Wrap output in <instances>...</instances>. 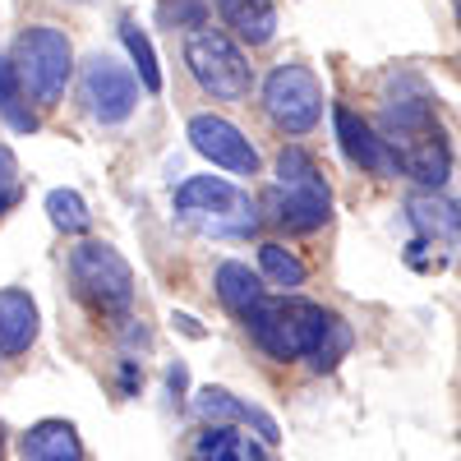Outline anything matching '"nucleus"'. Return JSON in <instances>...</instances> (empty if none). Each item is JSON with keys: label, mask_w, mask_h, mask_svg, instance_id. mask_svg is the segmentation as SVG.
<instances>
[{"label": "nucleus", "mask_w": 461, "mask_h": 461, "mask_svg": "<svg viewBox=\"0 0 461 461\" xmlns=\"http://www.w3.org/2000/svg\"><path fill=\"white\" fill-rule=\"evenodd\" d=\"M139 388H143V369H139V360H125V365H121V393L134 397Z\"/></svg>", "instance_id": "26"}, {"label": "nucleus", "mask_w": 461, "mask_h": 461, "mask_svg": "<svg viewBox=\"0 0 461 461\" xmlns=\"http://www.w3.org/2000/svg\"><path fill=\"white\" fill-rule=\"evenodd\" d=\"M0 115H5V125L19 130V134L37 130V111L28 106V93H23L19 74H14V65L5 56H0Z\"/></svg>", "instance_id": "18"}, {"label": "nucleus", "mask_w": 461, "mask_h": 461, "mask_svg": "<svg viewBox=\"0 0 461 461\" xmlns=\"http://www.w3.org/2000/svg\"><path fill=\"white\" fill-rule=\"evenodd\" d=\"M23 461H84V443L74 434L69 420H42L19 438Z\"/></svg>", "instance_id": "14"}, {"label": "nucleus", "mask_w": 461, "mask_h": 461, "mask_svg": "<svg viewBox=\"0 0 461 461\" xmlns=\"http://www.w3.org/2000/svg\"><path fill=\"white\" fill-rule=\"evenodd\" d=\"M411 221L420 236H429V240H456V230H461V203H447L438 199L434 189H425V194H415L406 203Z\"/></svg>", "instance_id": "17"}, {"label": "nucleus", "mask_w": 461, "mask_h": 461, "mask_svg": "<svg viewBox=\"0 0 461 461\" xmlns=\"http://www.w3.org/2000/svg\"><path fill=\"white\" fill-rule=\"evenodd\" d=\"M332 121H337V139H341V148H346V158H351L360 171H369V176H397V171H402L397 158H393V148L383 143L351 106H337Z\"/></svg>", "instance_id": "11"}, {"label": "nucleus", "mask_w": 461, "mask_h": 461, "mask_svg": "<svg viewBox=\"0 0 461 461\" xmlns=\"http://www.w3.org/2000/svg\"><path fill=\"white\" fill-rule=\"evenodd\" d=\"M263 111L282 134H310L323 115V84L310 65H277L263 84Z\"/></svg>", "instance_id": "8"}, {"label": "nucleus", "mask_w": 461, "mask_h": 461, "mask_svg": "<svg viewBox=\"0 0 461 461\" xmlns=\"http://www.w3.org/2000/svg\"><path fill=\"white\" fill-rule=\"evenodd\" d=\"M383 143L393 148L397 167L420 180L425 189H443L447 176H452V152L434 125L429 106L420 97H406V102H388L383 111Z\"/></svg>", "instance_id": "1"}, {"label": "nucleus", "mask_w": 461, "mask_h": 461, "mask_svg": "<svg viewBox=\"0 0 461 461\" xmlns=\"http://www.w3.org/2000/svg\"><path fill=\"white\" fill-rule=\"evenodd\" d=\"M23 199V176H19V162H14V152L0 143V217H5L14 203Z\"/></svg>", "instance_id": "24"}, {"label": "nucleus", "mask_w": 461, "mask_h": 461, "mask_svg": "<svg viewBox=\"0 0 461 461\" xmlns=\"http://www.w3.org/2000/svg\"><path fill=\"white\" fill-rule=\"evenodd\" d=\"M258 273L273 286H282V291H295V286H304V277H310V273H304V263L286 245H273V240L258 245Z\"/></svg>", "instance_id": "19"}, {"label": "nucleus", "mask_w": 461, "mask_h": 461, "mask_svg": "<svg viewBox=\"0 0 461 461\" xmlns=\"http://www.w3.org/2000/svg\"><path fill=\"white\" fill-rule=\"evenodd\" d=\"M42 332L37 300L19 286H0V356H23Z\"/></svg>", "instance_id": "12"}, {"label": "nucleus", "mask_w": 461, "mask_h": 461, "mask_svg": "<svg viewBox=\"0 0 461 461\" xmlns=\"http://www.w3.org/2000/svg\"><path fill=\"white\" fill-rule=\"evenodd\" d=\"M69 277H74V291H79V300L88 304L93 314L115 319V323H130L134 273H130V263L115 254L111 245L84 240L79 249L69 254Z\"/></svg>", "instance_id": "5"}, {"label": "nucleus", "mask_w": 461, "mask_h": 461, "mask_svg": "<svg viewBox=\"0 0 461 461\" xmlns=\"http://www.w3.org/2000/svg\"><path fill=\"white\" fill-rule=\"evenodd\" d=\"M171 323H180V328H185V332H189V337H203V328H199V323H194V319H189V314H176V319H171Z\"/></svg>", "instance_id": "28"}, {"label": "nucleus", "mask_w": 461, "mask_h": 461, "mask_svg": "<svg viewBox=\"0 0 461 461\" xmlns=\"http://www.w3.org/2000/svg\"><path fill=\"white\" fill-rule=\"evenodd\" d=\"M0 443H5V438H0Z\"/></svg>", "instance_id": "29"}, {"label": "nucleus", "mask_w": 461, "mask_h": 461, "mask_svg": "<svg viewBox=\"0 0 461 461\" xmlns=\"http://www.w3.org/2000/svg\"><path fill=\"white\" fill-rule=\"evenodd\" d=\"M176 217L185 226L203 230V236H217V240H240L258 226L249 194H240L221 176H189L176 189Z\"/></svg>", "instance_id": "4"}, {"label": "nucleus", "mask_w": 461, "mask_h": 461, "mask_svg": "<svg viewBox=\"0 0 461 461\" xmlns=\"http://www.w3.org/2000/svg\"><path fill=\"white\" fill-rule=\"evenodd\" d=\"M346 351H351V328H346V319L332 314V323H328V332H323V341H319V351L310 356V365H314V369H332Z\"/></svg>", "instance_id": "23"}, {"label": "nucleus", "mask_w": 461, "mask_h": 461, "mask_svg": "<svg viewBox=\"0 0 461 461\" xmlns=\"http://www.w3.org/2000/svg\"><path fill=\"white\" fill-rule=\"evenodd\" d=\"M194 411L203 415V425H249V415H254V406H245L226 388H203L194 397Z\"/></svg>", "instance_id": "20"}, {"label": "nucleus", "mask_w": 461, "mask_h": 461, "mask_svg": "<svg viewBox=\"0 0 461 461\" xmlns=\"http://www.w3.org/2000/svg\"><path fill=\"white\" fill-rule=\"evenodd\" d=\"M263 208H267V217H273L277 226L295 230V236H310V230H319L332 217L328 180L319 176V162L304 148H282V158H277V185L267 189Z\"/></svg>", "instance_id": "3"}, {"label": "nucleus", "mask_w": 461, "mask_h": 461, "mask_svg": "<svg viewBox=\"0 0 461 461\" xmlns=\"http://www.w3.org/2000/svg\"><path fill=\"white\" fill-rule=\"evenodd\" d=\"M332 314L314 300H300V295H267L258 310L245 319L249 337L263 346L273 360H310L319 351V341L328 332Z\"/></svg>", "instance_id": "2"}, {"label": "nucleus", "mask_w": 461, "mask_h": 461, "mask_svg": "<svg viewBox=\"0 0 461 461\" xmlns=\"http://www.w3.org/2000/svg\"><path fill=\"white\" fill-rule=\"evenodd\" d=\"M267 443H254L236 425H203L189 443V461H267Z\"/></svg>", "instance_id": "13"}, {"label": "nucleus", "mask_w": 461, "mask_h": 461, "mask_svg": "<svg viewBox=\"0 0 461 461\" xmlns=\"http://www.w3.org/2000/svg\"><path fill=\"white\" fill-rule=\"evenodd\" d=\"M47 217L56 230H65V236H84V230L93 226V212L84 203V194H74V189H51L47 194Z\"/></svg>", "instance_id": "21"}, {"label": "nucleus", "mask_w": 461, "mask_h": 461, "mask_svg": "<svg viewBox=\"0 0 461 461\" xmlns=\"http://www.w3.org/2000/svg\"><path fill=\"white\" fill-rule=\"evenodd\" d=\"M167 19H180L189 32H194V28H203V5H199V0H171Z\"/></svg>", "instance_id": "25"}, {"label": "nucleus", "mask_w": 461, "mask_h": 461, "mask_svg": "<svg viewBox=\"0 0 461 461\" xmlns=\"http://www.w3.org/2000/svg\"><path fill=\"white\" fill-rule=\"evenodd\" d=\"M189 143L199 158H208L212 167L230 171V176H254L258 171V152L245 139L240 125H230L226 115H194L189 121Z\"/></svg>", "instance_id": "10"}, {"label": "nucleus", "mask_w": 461, "mask_h": 461, "mask_svg": "<svg viewBox=\"0 0 461 461\" xmlns=\"http://www.w3.org/2000/svg\"><path fill=\"white\" fill-rule=\"evenodd\" d=\"M185 65L194 74V84L212 93L217 102H240L254 88V69L245 51L217 28H194L185 37Z\"/></svg>", "instance_id": "7"}, {"label": "nucleus", "mask_w": 461, "mask_h": 461, "mask_svg": "<svg viewBox=\"0 0 461 461\" xmlns=\"http://www.w3.org/2000/svg\"><path fill=\"white\" fill-rule=\"evenodd\" d=\"M212 286H217V300H221L236 319H249V314L258 310V304L267 300L263 277H258V273H249L245 263H221V267H217V277H212Z\"/></svg>", "instance_id": "16"}, {"label": "nucleus", "mask_w": 461, "mask_h": 461, "mask_svg": "<svg viewBox=\"0 0 461 461\" xmlns=\"http://www.w3.org/2000/svg\"><path fill=\"white\" fill-rule=\"evenodd\" d=\"M121 42H125V51H130V60H134V69H139V84L148 88V93H162V69H158V51H152V42L139 32V23L134 19H125L121 23Z\"/></svg>", "instance_id": "22"}, {"label": "nucleus", "mask_w": 461, "mask_h": 461, "mask_svg": "<svg viewBox=\"0 0 461 461\" xmlns=\"http://www.w3.org/2000/svg\"><path fill=\"white\" fill-rule=\"evenodd\" d=\"M167 383H171V393L180 397V393H185V365H171V369H167Z\"/></svg>", "instance_id": "27"}, {"label": "nucleus", "mask_w": 461, "mask_h": 461, "mask_svg": "<svg viewBox=\"0 0 461 461\" xmlns=\"http://www.w3.org/2000/svg\"><path fill=\"white\" fill-rule=\"evenodd\" d=\"M19 84L28 93V102L37 106H56L65 97V84L74 74V47L69 37L51 23H32L14 37V56H10Z\"/></svg>", "instance_id": "6"}, {"label": "nucleus", "mask_w": 461, "mask_h": 461, "mask_svg": "<svg viewBox=\"0 0 461 461\" xmlns=\"http://www.w3.org/2000/svg\"><path fill=\"white\" fill-rule=\"evenodd\" d=\"M84 102L102 125H121L139 106V84L125 65H115L111 56H93L84 65Z\"/></svg>", "instance_id": "9"}, {"label": "nucleus", "mask_w": 461, "mask_h": 461, "mask_svg": "<svg viewBox=\"0 0 461 461\" xmlns=\"http://www.w3.org/2000/svg\"><path fill=\"white\" fill-rule=\"evenodd\" d=\"M212 5L226 19V28H236V37H245L249 47L273 42V32H277V5L273 0H212Z\"/></svg>", "instance_id": "15"}]
</instances>
